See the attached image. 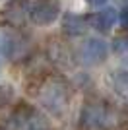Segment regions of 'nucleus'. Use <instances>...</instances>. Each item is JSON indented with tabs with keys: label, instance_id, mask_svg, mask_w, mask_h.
I'll use <instances>...</instances> for the list:
<instances>
[{
	"label": "nucleus",
	"instance_id": "obj_10",
	"mask_svg": "<svg viewBox=\"0 0 128 130\" xmlns=\"http://www.w3.org/2000/svg\"><path fill=\"white\" fill-rule=\"evenodd\" d=\"M51 58L56 64H68L70 62V53L66 49V45H54L51 47Z\"/></svg>",
	"mask_w": 128,
	"mask_h": 130
},
{
	"label": "nucleus",
	"instance_id": "obj_1",
	"mask_svg": "<svg viewBox=\"0 0 128 130\" xmlns=\"http://www.w3.org/2000/svg\"><path fill=\"white\" fill-rule=\"evenodd\" d=\"M37 99L47 113L62 117L70 103V87L62 78L47 76L37 87Z\"/></svg>",
	"mask_w": 128,
	"mask_h": 130
},
{
	"label": "nucleus",
	"instance_id": "obj_12",
	"mask_svg": "<svg viewBox=\"0 0 128 130\" xmlns=\"http://www.w3.org/2000/svg\"><path fill=\"white\" fill-rule=\"evenodd\" d=\"M118 18H120L122 27H124V29H128V8H124V10L120 12V16H118Z\"/></svg>",
	"mask_w": 128,
	"mask_h": 130
},
{
	"label": "nucleus",
	"instance_id": "obj_11",
	"mask_svg": "<svg viewBox=\"0 0 128 130\" xmlns=\"http://www.w3.org/2000/svg\"><path fill=\"white\" fill-rule=\"evenodd\" d=\"M14 99V87L8 84H0V109L8 107Z\"/></svg>",
	"mask_w": 128,
	"mask_h": 130
},
{
	"label": "nucleus",
	"instance_id": "obj_8",
	"mask_svg": "<svg viewBox=\"0 0 128 130\" xmlns=\"http://www.w3.org/2000/svg\"><path fill=\"white\" fill-rule=\"evenodd\" d=\"M85 25H87V20L76 14H66L62 18V31L68 35H82L85 31Z\"/></svg>",
	"mask_w": 128,
	"mask_h": 130
},
{
	"label": "nucleus",
	"instance_id": "obj_5",
	"mask_svg": "<svg viewBox=\"0 0 128 130\" xmlns=\"http://www.w3.org/2000/svg\"><path fill=\"white\" fill-rule=\"evenodd\" d=\"M109 54V47L101 39H87L80 49V58L84 64H101Z\"/></svg>",
	"mask_w": 128,
	"mask_h": 130
},
{
	"label": "nucleus",
	"instance_id": "obj_7",
	"mask_svg": "<svg viewBox=\"0 0 128 130\" xmlns=\"http://www.w3.org/2000/svg\"><path fill=\"white\" fill-rule=\"evenodd\" d=\"M115 20H117V12L113 10V8H109V10H103L99 14H93L87 20V23L93 25L97 31H109L113 27V23H115Z\"/></svg>",
	"mask_w": 128,
	"mask_h": 130
},
{
	"label": "nucleus",
	"instance_id": "obj_14",
	"mask_svg": "<svg viewBox=\"0 0 128 130\" xmlns=\"http://www.w3.org/2000/svg\"><path fill=\"white\" fill-rule=\"evenodd\" d=\"M39 130H41V128H39Z\"/></svg>",
	"mask_w": 128,
	"mask_h": 130
},
{
	"label": "nucleus",
	"instance_id": "obj_6",
	"mask_svg": "<svg viewBox=\"0 0 128 130\" xmlns=\"http://www.w3.org/2000/svg\"><path fill=\"white\" fill-rule=\"evenodd\" d=\"M25 47V43H20L18 35H8V33L0 31V64L8 58L18 56V51Z\"/></svg>",
	"mask_w": 128,
	"mask_h": 130
},
{
	"label": "nucleus",
	"instance_id": "obj_3",
	"mask_svg": "<svg viewBox=\"0 0 128 130\" xmlns=\"http://www.w3.org/2000/svg\"><path fill=\"white\" fill-rule=\"evenodd\" d=\"M29 12H31L29 0H8L0 10V18L12 27H23L29 22Z\"/></svg>",
	"mask_w": 128,
	"mask_h": 130
},
{
	"label": "nucleus",
	"instance_id": "obj_9",
	"mask_svg": "<svg viewBox=\"0 0 128 130\" xmlns=\"http://www.w3.org/2000/svg\"><path fill=\"white\" fill-rule=\"evenodd\" d=\"M111 84L118 93L128 95V72L126 70H118L111 74Z\"/></svg>",
	"mask_w": 128,
	"mask_h": 130
},
{
	"label": "nucleus",
	"instance_id": "obj_13",
	"mask_svg": "<svg viewBox=\"0 0 128 130\" xmlns=\"http://www.w3.org/2000/svg\"><path fill=\"white\" fill-rule=\"evenodd\" d=\"M87 4H91V6H101V4H105L107 0H85Z\"/></svg>",
	"mask_w": 128,
	"mask_h": 130
},
{
	"label": "nucleus",
	"instance_id": "obj_4",
	"mask_svg": "<svg viewBox=\"0 0 128 130\" xmlns=\"http://www.w3.org/2000/svg\"><path fill=\"white\" fill-rule=\"evenodd\" d=\"M60 16V6L56 0H37L31 6L29 20L35 25H51Z\"/></svg>",
	"mask_w": 128,
	"mask_h": 130
},
{
	"label": "nucleus",
	"instance_id": "obj_2",
	"mask_svg": "<svg viewBox=\"0 0 128 130\" xmlns=\"http://www.w3.org/2000/svg\"><path fill=\"white\" fill-rule=\"evenodd\" d=\"M113 122V111L103 101H87L80 113V130H107Z\"/></svg>",
	"mask_w": 128,
	"mask_h": 130
}]
</instances>
